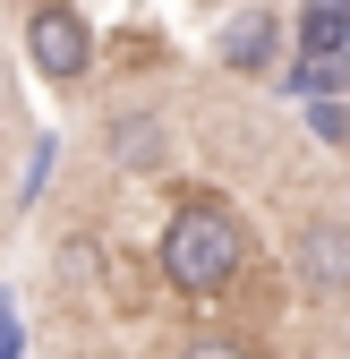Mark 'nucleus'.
Masks as SVG:
<instances>
[{"mask_svg":"<svg viewBox=\"0 0 350 359\" xmlns=\"http://www.w3.org/2000/svg\"><path fill=\"white\" fill-rule=\"evenodd\" d=\"M239 265H248V222L214 197V189H197V197L171 205L162 240H154V274L180 291V299H214V291H231Z\"/></svg>","mask_w":350,"mask_h":359,"instance_id":"obj_1","label":"nucleus"},{"mask_svg":"<svg viewBox=\"0 0 350 359\" xmlns=\"http://www.w3.org/2000/svg\"><path fill=\"white\" fill-rule=\"evenodd\" d=\"M18 34H26V60L43 69V86H60V95H77V86L94 77V60H103L94 18L69 9V0H43V9H26V18H18Z\"/></svg>","mask_w":350,"mask_h":359,"instance_id":"obj_2","label":"nucleus"},{"mask_svg":"<svg viewBox=\"0 0 350 359\" xmlns=\"http://www.w3.org/2000/svg\"><path fill=\"white\" fill-rule=\"evenodd\" d=\"M290 257H299V283H308V299H350V231H342L333 214H308V222H299Z\"/></svg>","mask_w":350,"mask_h":359,"instance_id":"obj_3","label":"nucleus"},{"mask_svg":"<svg viewBox=\"0 0 350 359\" xmlns=\"http://www.w3.org/2000/svg\"><path fill=\"white\" fill-rule=\"evenodd\" d=\"M103 163L111 171H162L171 163V120L162 111H111L103 120Z\"/></svg>","mask_w":350,"mask_h":359,"instance_id":"obj_4","label":"nucleus"},{"mask_svg":"<svg viewBox=\"0 0 350 359\" xmlns=\"http://www.w3.org/2000/svg\"><path fill=\"white\" fill-rule=\"evenodd\" d=\"M282 34H290V26H282L274 9H239V18L223 26V60H231L239 77H265V69L282 60Z\"/></svg>","mask_w":350,"mask_h":359,"instance_id":"obj_5","label":"nucleus"},{"mask_svg":"<svg viewBox=\"0 0 350 359\" xmlns=\"http://www.w3.org/2000/svg\"><path fill=\"white\" fill-rule=\"evenodd\" d=\"M290 60H316V69H350V9H299L290 18Z\"/></svg>","mask_w":350,"mask_h":359,"instance_id":"obj_6","label":"nucleus"},{"mask_svg":"<svg viewBox=\"0 0 350 359\" xmlns=\"http://www.w3.org/2000/svg\"><path fill=\"white\" fill-rule=\"evenodd\" d=\"M180 359H256L239 334H197V342H180Z\"/></svg>","mask_w":350,"mask_h":359,"instance_id":"obj_7","label":"nucleus"},{"mask_svg":"<svg viewBox=\"0 0 350 359\" xmlns=\"http://www.w3.org/2000/svg\"><path fill=\"white\" fill-rule=\"evenodd\" d=\"M0 120H9V60H0Z\"/></svg>","mask_w":350,"mask_h":359,"instance_id":"obj_8","label":"nucleus"}]
</instances>
